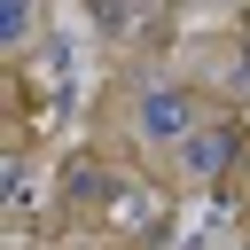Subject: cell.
<instances>
[{"instance_id":"3957f363","label":"cell","mask_w":250,"mask_h":250,"mask_svg":"<svg viewBox=\"0 0 250 250\" xmlns=\"http://www.w3.org/2000/svg\"><path fill=\"white\" fill-rule=\"evenodd\" d=\"M94 23H102V31H133V8H125V0H94Z\"/></svg>"},{"instance_id":"7a4b0ae2","label":"cell","mask_w":250,"mask_h":250,"mask_svg":"<svg viewBox=\"0 0 250 250\" xmlns=\"http://www.w3.org/2000/svg\"><path fill=\"white\" fill-rule=\"evenodd\" d=\"M148 133H188V102H172V94H148Z\"/></svg>"},{"instance_id":"277c9868","label":"cell","mask_w":250,"mask_h":250,"mask_svg":"<svg viewBox=\"0 0 250 250\" xmlns=\"http://www.w3.org/2000/svg\"><path fill=\"white\" fill-rule=\"evenodd\" d=\"M0 31L23 39V31H31V0H0Z\"/></svg>"},{"instance_id":"6da1fadb","label":"cell","mask_w":250,"mask_h":250,"mask_svg":"<svg viewBox=\"0 0 250 250\" xmlns=\"http://www.w3.org/2000/svg\"><path fill=\"white\" fill-rule=\"evenodd\" d=\"M227 148H234L227 133H180V164H188V172H219Z\"/></svg>"}]
</instances>
